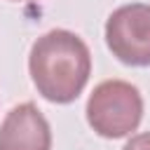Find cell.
Returning <instances> with one entry per match:
<instances>
[{"label": "cell", "mask_w": 150, "mask_h": 150, "mask_svg": "<svg viewBox=\"0 0 150 150\" xmlns=\"http://www.w3.org/2000/svg\"><path fill=\"white\" fill-rule=\"evenodd\" d=\"M105 42L112 56L127 66H150V5L117 7L105 21Z\"/></svg>", "instance_id": "3957f363"}, {"label": "cell", "mask_w": 150, "mask_h": 150, "mask_svg": "<svg viewBox=\"0 0 150 150\" xmlns=\"http://www.w3.org/2000/svg\"><path fill=\"white\" fill-rule=\"evenodd\" d=\"M28 70L38 94L52 103H70L89 82L91 54L80 35L56 28L33 42Z\"/></svg>", "instance_id": "6da1fadb"}, {"label": "cell", "mask_w": 150, "mask_h": 150, "mask_svg": "<svg viewBox=\"0 0 150 150\" xmlns=\"http://www.w3.org/2000/svg\"><path fill=\"white\" fill-rule=\"evenodd\" d=\"M143 120V96L124 80H105L87 101V122L103 138H124Z\"/></svg>", "instance_id": "7a4b0ae2"}, {"label": "cell", "mask_w": 150, "mask_h": 150, "mask_svg": "<svg viewBox=\"0 0 150 150\" xmlns=\"http://www.w3.org/2000/svg\"><path fill=\"white\" fill-rule=\"evenodd\" d=\"M122 150H150V131H143V134L131 136Z\"/></svg>", "instance_id": "5b68a950"}, {"label": "cell", "mask_w": 150, "mask_h": 150, "mask_svg": "<svg viewBox=\"0 0 150 150\" xmlns=\"http://www.w3.org/2000/svg\"><path fill=\"white\" fill-rule=\"evenodd\" d=\"M52 129L35 103L14 105L0 124V150H49Z\"/></svg>", "instance_id": "277c9868"}]
</instances>
